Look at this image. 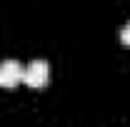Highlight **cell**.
<instances>
[{
    "label": "cell",
    "mask_w": 130,
    "mask_h": 127,
    "mask_svg": "<svg viewBox=\"0 0 130 127\" xmlns=\"http://www.w3.org/2000/svg\"><path fill=\"white\" fill-rule=\"evenodd\" d=\"M48 77H50V70H48V62H43V60H32L23 70V82L32 90H43L48 85Z\"/></svg>",
    "instance_id": "1"
},
{
    "label": "cell",
    "mask_w": 130,
    "mask_h": 127,
    "mask_svg": "<svg viewBox=\"0 0 130 127\" xmlns=\"http://www.w3.org/2000/svg\"><path fill=\"white\" fill-rule=\"evenodd\" d=\"M23 82V65L18 60H5L0 62V87L5 90H15Z\"/></svg>",
    "instance_id": "2"
},
{
    "label": "cell",
    "mask_w": 130,
    "mask_h": 127,
    "mask_svg": "<svg viewBox=\"0 0 130 127\" xmlns=\"http://www.w3.org/2000/svg\"><path fill=\"white\" fill-rule=\"evenodd\" d=\"M120 43H123L125 48H130V23L123 28V30H120Z\"/></svg>",
    "instance_id": "3"
}]
</instances>
